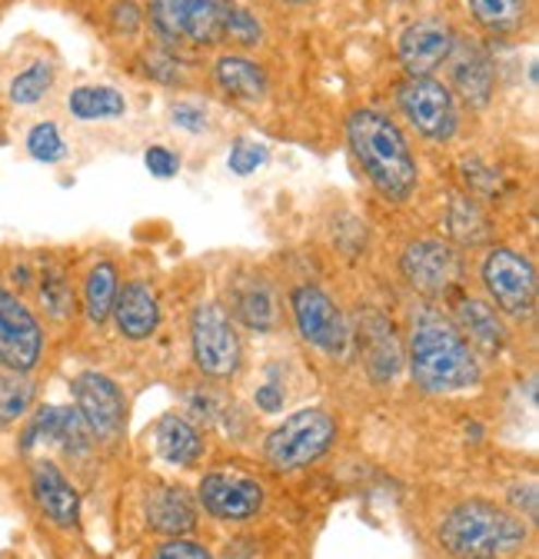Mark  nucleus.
<instances>
[{"label": "nucleus", "instance_id": "nucleus-13", "mask_svg": "<svg viewBox=\"0 0 539 559\" xmlns=\"http://www.w3.org/2000/svg\"><path fill=\"white\" fill-rule=\"evenodd\" d=\"M200 503L207 507V513L240 523L260 513L263 507V486L247 476V473H233V469H217L200 479Z\"/></svg>", "mask_w": 539, "mask_h": 559}, {"label": "nucleus", "instance_id": "nucleus-33", "mask_svg": "<svg viewBox=\"0 0 539 559\" xmlns=\"http://www.w3.org/2000/svg\"><path fill=\"white\" fill-rule=\"evenodd\" d=\"M220 37H227V40H233V44H243V47H256V44H260V37H263V31H260L256 17H253L250 11H243V8H230L227 24H224V34H220Z\"/></svg>", "mask_w": 539, "mask_h": 559}, {"label": "nucleus", "instance_id": "nucleus-16", "mask_svg": "<svg viewBox=\"0 0 539 559\" xmlns=\"http://www.w3.org/2000/svg\"><path fill=\"white\" fill-rule=\"evenodd\" d=\"M230 294V313L256 333H270L280 320V300L270 280L260 273H240L233 284L227 287Z\"/></svg>", "mask_w": 539, "mask_h": 559}, {"label": "nucleus", "instance_id": "nucleus-26", "mask_svg": "<svg viewBox=\"0 0 539 559\" xmlns=\"http://www.w3.org/2000/svg\"><path fill=\"white\" fill-rule=\"evenodd\" d=\"M453 81L456 87L463 91L466 100L474 104H487L490 91H493V67L483 53L469 50L463 60H456V70H453Z\"/></svg>", "mask_w": 539, "mask_h": 559}, {"label": "nucleus", "instance_id": "nucleus-40", "mask_svg": "<svg viewBox=\"0 0 539 559\" xmlns=\"http://www.w3.org/2000/svg\"><path fill=\"white\" fill-rule=\"evenodd\" d=\"M284 4H303V0H284Z\"/></svg>", "mask_w": 539, "mask_h": 559}, {"label": "nucleus", "instance_id": "nucleus-31", "mask_svg": "<svg viewBox=\"0 0 539 559\" xmlns=\"http://www.w3.org/2000/svg\"><path fill=\"white\" fill-rule=\"evenodd\" d=\"M27 151H31V157L40 160V164H60V160L67 157L63 136H60V130H57L50 120L31 127V133H27Z\"/></svg>", "mask_w": 539, "mask_h": 559}, {"label": "nucleus", "instance_id": "nucleus-32", "mask_svg": "<svg viewBox=\"0 0 539 559\" xmlns=\"http://www.w3.org/2000/svg\"><path fill=\"white\" fill-rule=\"evenodd\" d=\"M270 160V151L260 144V140H237L233 144V151H230V157H227V167H230V174H237V177H250V174H256L263 164Z\"/></svg>", "mask_w": 539, "mask_h": 559}, {"label": "nucleus", "instance_id": "nucleus-3", "mask_svg": "<svg viewBox=\"0 0 539 559\" xmlns=\"http://www.w3.org/2000/svg\"><path fill=\"white\" fill-rule=\"evenodd\" d=\"M526 539V523L487 500L459 503L440 523V543L456 559H506L516 556Z\"/></svg>", "mask_w": 539, "mask_h": 559}, {"label": "nucleus", "instance_id": "nucleus-2", "mask_svg": "<svg viewBox=\"0 0 539 559\" xmlns=\"http://www.w3.org/2000/svg\"><path fill=\"white\" fill-rule=\"evenodd\" d=\"M350 147L357 160L363 164L367 180L386 197V200H407L417 190L420 170L410 154L407 136L399 133V127L380 114V110H357L347 123Z\"/></svg>", "mask_w": 539, "mask_h": 559}, {"label": "nucleus", "instance_id": "nucleus-29", "mask_svg": "<svg viewBox=\"0 0 539 559\" xmlns=\"http://www.w3.org/2000/svg\"><path fill=\"white\" fill-rule=\"evenodd\" d=\"M50 87H53V67L47 60H37V63L21 70V74L11 81V100L17 107H31L37 100H44V94Z\"/></svg>", "mask_w": 539, "mask_h": 559}, {"label": "nucleus", "instance_id": "nucleus-38", "mask_svg": "<svg viewBox=\"0 0 539 559\" xmlns=\"http://www.w3.org/2000/svg\"><path fill=\"white\" fill-rule=\"evenodd\" d=\"M256 406H260L263 413H277V409L284 406V390H280L277 383L260 386V390H256Z\"/></svg>", "mask_w": 539, "mask_h": 559}, {"label": "nucleus", "instance_id": "nucleus-30", "mask_svg": "<svg viewBox=\"0 0 539 559\" xmlns=\"http://www.w3.org/2000/svg\"><path fill=\"white\" fill-rule=\"evenodd\" d=\"M446 224H450L453 237H459L463 243H480V240L490 234L487 217L477 210V203H469V200H463V197H459V200H453Z\"/></svg>", "mask_w": 539, "mask_h": 559}, {"label": "nucleus", "instance_id": "nucleus-35", "mask_svg": "<svg viewBox=\"0 0 539 559\" xmlns=\"http://www.w3.org/2000/svg\"><path fill=\"white\" fill-rule=\"evenodd\" d=\"M144 164H147V170H151L154 177H160V180H167V177H173V174L180 170V157H177L170 147H160V144L147 147Z\"/></svg>", "mask_w": 539, "mask_h": 559}, {"label": "nucleus", "instance_id": "nucleus-12", "mask_svg": "<svg viewBox=\"0 0 539 559\" xmlns=\"http://www.w3.org/2000/svg\"><path fill=\"white\" fill-rule=\"evenodd\" d=\"M74 403H77V413L87 419V427L94 437L100 440H113L123 424H127V403H123V393L120 386L104 377V373H81L74 380Z\"/></svg>", "mask_w": 539, "mask_h": 559}, {"label": "nucleus", "instance_id": "nucleus-21", "mask_svg": "<svg viewBox=\"0 0 539 559\" xmlns=\"http://www.w3.org/2000/svg\"><path fill=\"white\" fill-rule=\"evenodd\" d=\"M214 74H217V84L237 97V100H263L266 97V74H263V67H256L253 60L240 57V53H227L217 60L214 67Z\"/></svg>", "mask_w": 539, "mask_h": 559}, {"label": "nucleus", "instance_id": "nucleus-25", "mask_svg": "<svg viewBox=\"0 0 539 559\" xmlns=\"http://www.w3.org/2000/svg\"><path fill=\"white\" fill-rule=\"evenodd\" d=\"M67 110L77 120H113L127 114V100L113 87H77L67 97Z\"/></svg>", "mask_w": 539, "mask_h": 559}, {"label": "nucleus", "instance_id": "nucleus-5", "mask_svg": "<svg viewBox=\"0 0 539 559\" xmlns=\"http://www.w3.org/2000/svg\"><path fill=\"white\" fill-rule=\"evenodd\" d=\"M190 349L200 373L214 380H227L240 370L243 346L233 320L220 304H200L190 313Z\"/></svg>", "mask_w": 539, "mask_h": 559}, {"label": "nucleus", "instance_id": "nucleus-8", "mask_svg": "<svg viewBox=\"0 0 539 559\" xmlns=\"http://www.w3.org/2000/svg\"><path fill=\"white\" fill-rule=\"evenodd\" d=\"M233 0H154L151 17L167 40L217 44Z\"/></svg>", "mask_w": 539, "mask_h": 559}, {"label": "nucleus", "instance_id": "nucleus-19", "mask_svg": "<svg viewBox=\"0 0 539 559\" xmlns=\"http://www.w3.org/2000/svg\"><path fill=\"white\" fill-rule=\"evenodd\" d=\"M463 340L469 346H480L483 354H496L506 340V330L500 323V313L487 304V300H477V297H466L459 300L456 307V323H453Z\"/></svg>", "mask_w": 539, "mask_h": 559}, {"label": "nucleus", "instance_id": "nucleus-6", "mask_svg": "<svg viewBox=\"0 0 539 559\" xmlns=\"http://www.w3.org/2000/svg\"><path fill=\"white\" fill-rule=\"evenodd\" d=\"M483 287L493 300V307L506 317H532L536 310V270L529 263V257L500 247L483 260Z\"/></svg>", "mask_w": 539, "mask_h": 559}, {"label": "nucleus", "instance_id": "nucleus-10", "mask_svg": "<svg viewBox=\"0 0 539 559\" xmlns=\"http://www.w3.org/2000/svg\"><path fill=\"white\" fill-rule=\"evenodd\" d=\"M399 110L407 120L430 140H450L456 130V107L453 94L433 78H410L396 91Z\"/></svg>", "mask_w": 539, "mask_h": 559}, {"label": "nucleus", "instance_id": "nucleus-1", "mask_svg": "<svg viewBox=\"0 0 539 559\" xmlns=\"http://www.w3.org/2000/svg\"><path fill=\"white\" fill-rule=\"evenodd\" d=\"M410 370L430 393H456L480 383V360L463 333L440 313H420L410 333Z\"/></svg>", "mask_w": 539, "mask_h": 559}, {"label": "nucleus", "instance_id": "nucleus-39", "mask_svg": "<svg viewBox=\"0 0 539 559\" xmlns=\"http://www.w3.org/2000/svg\"><path fill=\"white\" fill-rule=\"evenodd\" d=\"M513 503H516L519 510L526 507V520L532 523V520H536V486H526V489L516 486V489H513Z\"/></svg>", "mask_w": 539, "mask_h": 559}, {"label": "nucleus", "instance_id": "nucleus-37", "mask_svg": "<svg viewBox=\"0 0 539 559\" xmlns=\"http://www.w3.org/2000/svg\"><path fill=\"white\" fill-rule=\"evenodd\" d=\"M113 24L127 34H133L141 27V11L130 4V0H123V4H113Z\"/></svg>", "mask_w": 539, "mask_h": 559}, {"label": "nucleus", "instance_id": "nucleus-15", "mask_svg": "<svg viewBox=\"0 0 539 559\" xmlns=\"http://www.w3.org/2000/svg\"><path fill=\"white\" fill-rule=\"evenodd\" d=\"M453 47L456 37L450 24L427 17L399 34V63L407 67L410 78H430L443 60H450Z\"/></svg>", "mask_w": 539, "mask_h": 559}, {"label": "nucleus", "instance_id": "nucleus-18", "mask_svg": "<svg viewBox=\"0 0 539 559\" xmlns=\"http://www.w3.org/2000/svg\"><path fill=\"white\" fill-rule=\"evenodd\" d=\"M31 489H34L37 507L44 510V516L50 523H57V526H77V520H81V497H77V489L71 486V479H67L50 460L34 463Z\"/></svg>", "mask_w": 539, "mask_h": 559}, {"label": "nucleus", "instance_id": "nucleus-4", "mask_svg": "<svg viewBox=\"0 0 539 559\" xmlns=\"http://www.w3.org/2000/svg\"><path fill=\"white\" fill-rule=\"evenodd\" d=\"M336 440L333 416L323 409H300L266 437V463L274 469H303L320 460Z\"/></svg>", "mask_w": 539, "mask_h": 559}, {"label": "nucleus", "instance_id": "nucleus-17", "mask_svg": "<svg viewBox=\"0 0 539 559\" xmlns=\"http://www.w3.org/2000/svg\"><path fill=\"white\" fill-rule=\"evenodd\" d=\"M110 317L123 340H133V343L151 340L160 323V304H157L154 287L147 280H130V284H123V290L113 300Z\"/></svg>", "mask_w": 539, "mask_h": 559}, {"label": "nucleus", "instance_id": "nucleus-24", "mask_svg": "<svg viewBox=\"0 0 539 559\" xmlns=\"http://www.w3.org/2000/svg\"><path fill=\"white\" fill-rule=\"evenodd\" d=\"M37 304L50 320H67L74 313V287L60 263H44L37 273Z\"/></svg>", "mask_w": 539, "mask_h": 559}, {"label": "nucleus", "instance_id": "nucleus-11", "mask_svg": "<svg viewBox=\"0 0 539 559\" xmlns=\"http://www.w3.org/2000/svg\"><path fill=\"white\" fill-rule=\"evenodd\" d=\"M403 266V276L410 280V287L427 294V297H440V294H450L459 276H463V263H459V253L443 243V240H417L407 247V253H403L399 260Z\"/></svg>", "mask_w": 539, "mask_h": 559}, {"label": "nucleus", "instance_id": "nucleus-34", "mask_svg": "<svg viewBox=\"0 0 539 559\" xmlns=\"http://www.w3.org/2000/svg\"><path fill=\"white\" fill-rule=\"evenodd\" d=\"M154 559H214V556H211L204 546H200V543H193V539L173 536V539H167L164 546H157Z\"/></svg>", "mask_w": 539, "mask_h": 559}, {"label": "nucleus", "instance_id": "nucleus-27", "mask_svg": "<svg viewBox=\"0 0 539 559\" xmlns=\"http://www.w3.org/2000/svg\"><path fill=\"white\" fill-rule=\"evenodd\" d=\"M469 14H474L483 27L490 31H516L526 14H529V4L526 0H466Z\"/></svg>", "mask_w": 539, "mask_h": 559}, {"label": "nucleus", "instance_id": "nucleus-7", "mask_svg": "<svg viewBox=\"0 0 539 559\" xmlns=\"http://www.w3.org/2000/svg\"><path fill=\"white\" fill-rule=\"evenodd\" d=\"M44 357V326L17 290L0 284V367L31 373Z\"/></svg>", "mask_w": 539, "mask_h": 559}, {"label": "nucleus", "instance_id": "nucleus-36", "mask_svg": "<svg viewBox=\"0 0 539 559\" xmlns=\"http://www.w3.org/2000/svg\"><path fill=\"white\" fill-rule=\"evenodd\" d=\"M170 117H173L177 127H183V130H190V133L207 130V114L200 110V107H193V104H177V107L170 110Z\"/></svg>", "mask_w": 539, "mask_h": 559}, {"label": "nucleus", "instance_id": "nucleus-22", "mask_svg": "<svg viewBox=\"0 0 539 559\" xmlns=\"http://www.w3.org/2000/svg\"><path fill=\"white\" fill-rule=\"evenodd\" d=\"M157 450L173 466H193L200 460V453H204V440H200V433L183 416L167 413L157 427Z\"/></svg>", "mask_w": 539, "mask_h": 559}, {"label": "nucleus", "instance_id": "nucleus-28", "mask_svg": "<svg viewBox=\"0 0 539 559\" xmlns=\"http://www.w3.org/2000/svg\"><path fill=\"white\" fill-rule=\"evenodd\" d=\"M31 403H34V383L27 380V373H14V370L0 373V430L17 424L31 409Z\"/></svg>", "mask_w": 539, "mask_h": 559}, {"label": "nucleus", "instance_id": "nucleus-14", "mask_svg": "<svg viewBox=\"0 0 539 559\" xmlns=\"http://www.w3.org/2000/svg\"><path fill=\"white\" fill-rule=\"evenodd\" d=\"M40 443H53L67 453H84V450H91L94 433L87 427V419L77 413V406H44L27 424L21 450L27 453Z\"/></svg>", "mask_w": 539, "mask_h": 559}, {"label": "nucleus", "instance_id": "nucleus-23", "mask_svg": "<svg viewBox=\"0 0 539 559\" xmlns=\"http://www.w3.org/2000/svg\"><path fill=\"white\" fill-rule=\"evenodd\" d=\"M120 294V273L110 260H97L87 276H84V310L91 317V323H107L113 300Z\"/></svg>", "mask_w": 539, "mask_h": 559}, {"label": "nucleus", "instance_id": "nucleus-20", "mask_svg": "<svg viewBox=\"0 0 539 559\" xmlns=\"http://www.w3.org/2000/svg\"><path fill=\"white\" fill-rule=\"evenodd\" d=\"M147 523L151 530L157 533H167V536H183L196 526V510H193V500L183 493L177 486H164L157 493L147 500Z\"/></svg>", "mask_w": 539, "mask_h": 559}, {"label": "nucleus", "instance_id": "nucleus-9", "mask_svg": "<svg viewBox=\"0 0 539 559\" xmlns=\"http://www.w3.org/2000/svg\"><path fill=\"white\" fill-rule=\"evenodd\" d=\"M290 310H294V323L300 330V336L323 349V354H344L350 343V330L344 323V313L330 300L326 290L313 287V284H300L290 294Z\"/></svg>", "mask_w": 539, "mask_h": 559}]
</instances>
